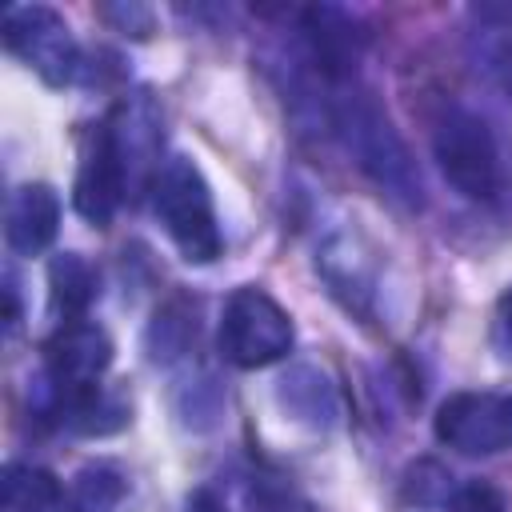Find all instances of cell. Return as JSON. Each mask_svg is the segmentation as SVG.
Wrapping results in <instances>:
<instances>
[{
  "instance_id": "cell-17",
  "label": "cell",
  "mask_w": 512,
  "mask_h": 512,
  "mask_svg": "<svg viewBox=\"0 0 512 512\" xmlns=\"http://www.w3.org/2000/svg\"><path fill=\"white\" fill-rule=\"evenodd\" d=\"M192 336H196V324L188 320V312H180V304H168L156 312V320L148 328V356L156 364H168L172 356H180L188 348Z\"/></svg>"
},
{
  "instance_id": "cell-18",
  "label": "cell",
  "mask_w": 512,
  "mask_h": 512,
  "mask_svg": "<svg viewBox=\"0 0 512 512\" xmlns=\"http://www.w3.org/2000/svg\"><path fill=\"white\" fill-rule=\"evenodd\" d=\"M448 512H508L504 492L488 480H468L448 496Z\"/></svg>"
},
{
  "instance_id": "cell-10",
  "label": "cell",
  "mask_w": 512,
  "mask_h": 512,
  "mask_svg": "<svg viewBox=\"0 0 512 512\" xmlns=\"http://www.w3.org/2000/svg\"><path fill=\"white\" fill-rule=\"evenodd\" d=\"M472 72L512 100V4H472L464 24Z\"/></svg>"
},
{
  "instance_id": "cell-12",
  "label": "cell",
  "mask_w": 512,
  "mask_h": 512,
  "mask_svg": "<svg viewBox=\"0 0 512 512\" xmlns=\"http://www.w3.org/2000/svg\"><path fill=\"white\" fill-rule=\"evenodd\" d=\"M276 392H280V404L288 408V416H296L308 428H332L336 416H340V400H336L332 380L320 368H312V364L292 368L280 380Z\"/></svg>"
},
{
  "instance_id": "cell-13",
  "label": "cell",
  "mask_w": 512,
  "mask_h": 512,
  "mask_svg": "<svg viewBox=\"0 0 512 512\" xmlns=\"http://www.w3.org/2000/svg\"><path fill=\"white\" fill-rule=\"evenodd\" d=\"M48 288H52V308L68 320H84V312L92 308V300L100 296V280L96 268L76 256V252H60L48 264Z\"/></svg>"
},
{
  "instance_id": "cell-14",
  "label": "cell",
  "mask_w": 512,
  "mask_h": 512,
  "mask_svg": "<svg viewBox=\"0 0 512 512\" xmlns=\"http://www.w3.org/2000/svg\"><path fill=\"white\" fill-rule=\"evenodd\" d=\"M64 492L60 480L32 464H8L4 468V512H60Z\"/></svg>"
},
{
  "instance_id": "cell-9",
  "label": "cell",
  "mask_w": 512,
  "mask_h": 512,
  "mask_svg": "<svg viewBox=\"0 0 512 512\" xmlns=\"http://www.w3.org/2000/svg\"><path fill=\"white\" fill-rule=\"evenodd\" d=\"M296 16H300L304 56L316 68V76L328 84H348L356 76L360 52H364V32L356 28V20L332 4L300 8Z\"/></svg>"
},
{
  "instance_id": "cell-2",
  "label": "cell",
  "mask_w": 512,
  "mask_h": 512,
  "mask_svg": "<svg viewBox=\"0 0 512 512\" xmlns=\"http://www.w3.org/2000/svg\"><path fill=\"white\" fill-rule=\"evenodd\" d=\"M152 208L188 264H212L224 248L204 172L188 156H168L152 180Z\"/></svg>"
},
{
  "instance_id": "cell-19",
  "label": "cell",
  "mask_w": 512,
  "mask_h": 512,
  "mask_svg": "<svg viewBox=\"0 0 512 512\" xmlns=\"http://www.w3.org/2000/svg\"><path fill=\"white\" fill-rule=\"evenodd\" d=\"M492 348L504 360H512V288H504L500 300H496V312H492Z\"/></svg>"
},
{
  "instance_id": "cell-11",
  "label": "cell",
  "mask_w": 512,
  "mask_h": 512,
  "mask_svg": "<svg viewBox=\"0 0 512 512\" xmlns=\"http://www.w3.org/2000/svg\"><path fill=\"white\" fill-rule=\"evenodd\" d=\"M56 232H60V196L48 184H20L8 200V224H4L12 252L36 256L56 240Z\"/></svg>"
},
{
  "instance_id": "cell-4",
  "label": "cell",
  "mask_w": 512,
  "mask_h": 512,
  "mask_svg": "<svg viewBox=\"0 0 512 512\" xmlns=\"http://www.w3.org/2000/svg\"><path fill=\"white\" fill-rule=\"evenodd\" d=\"M112 364V340L104 328L88 320H68L56 328V336L44 344V376H40V412L60 416L72 400L100 388L104 368Z\"/></svg>"
},
{
  "instance_id": "cell-16",
  "label": "cell",
  "mask_w": 512,
  "mask_h": 512,
  "mask_svg": "<svg viewBox=\"0 0 512 512\" xmlns=\"http://www.w3.org/2000/svg\"><path fill=\"white\" fill-rule=\"evenodd\" d=\"M120 500H124V476L108 464H96V468H84L76 476L72 496H68V512H112Z\"/></svg>"
},
{
  "instance_id": "cell-3",
  "label": "cell",
  "mask_w": 512,
  "mask_h": 512,
  "mask_svg": "<svg viewBox=\"0 0 512 512\" xmlns=\"http://www.w3.org/2000/svg\"><path fill=\"white\" fill-rule=\"evenodd\" d=\"M432 156L440 176L464 196V200H496L504 184L500 148L488 128V120L472 108H444L432 124Z\"/></svg>"
},
{
  "instance_id": "cell-15",
  "label": "cell",
  "mask_w": 512,
  "mask_h": 512,
  "mask_svg": "<svg viewBox=\"0 0 512 512\" xmlns=\"http://www.w3.org/2000/svg\"><path fill=\"white\" fill-rule=\"evenodd\" d=\"M316 268L324 272V280L332 284V292L344 296L348 308H364V296L372 292V276H368V268L360 264V252L352 248V240H332V244H324Z\"/></svg>"
},
{
  "instance_id": "cell-6",
  "label": "cell",
  "mask_w": 512,
  "mask_h": 512,
  "mask_svg": "<svg viewBox=\"0 0 512 512\" xmlns=\"http://www.w3.org/2000/svg\"><path fill=\"white\" fill-rule=\"evenodd\" d=\"M4 44L12 56H20L44 84L64 88L80 76V44L64 16L48 4H16L4 12Z\"/></svg>"
},
{
  "instance_id": "cell-8",
  "label": "cell",
  "mask_w": 512,
  "mask_h": 512,
  "mask_svg": "<svg viewBox=\"0 0 512 512\" xmlns=\"http://www.w3.org/2000/svg\"><path fill=\"white\" fill-rule=\"evenodd\" d=\"M128 164H124V148L116 140V128L112 120L108 124H96L84 140V152H80V168H76V188H72V204L76 212L104 228L120 200H124V188H128Z\"/></svg>"
},
{
  "instance_id": "cell-5",
  "label": "cell",
  "mask_w": 512,
  "mask_h": 512,
  "mask_svg": "<svg viewBox=\"0 0 512 512\" xmlns=\"http://www.w3.org/2000/svg\"><path fill=\"white\" fill-rule=\"evenodd\" d=\"M296 328L292 316L256 284H244L228 296L220 316V352L236 368H268L292 352Z\"/></svg>"
},
{
  "instance_id": "cell-1",
  "label": "cell",
  "mask_w": 512,
  "mask_h": 512,
  "mask_svg": "<svg viewBox=\"0 0 512 512\" xmlns=\"http://www.w3.org/2000/svg\"><path fill=\"white\" fill-rule=\"evenodd\" d=\"M332 128H336L340 144L348 148V156L356 160V168L380 192H388L404 208H420L424 204L420 168H416L404 136L396 132V124L388 120V112L372 96H364V92L340 96L332 104Z\"/></svg>"
},
{
  "instance_id": "cell-7",
  "label": "cell",
  "mask_w": 512,
  "mask_h": 512,
  "mask_svg": "<svg viewBox=\"0 0 512 512\" xmlns=\"http://www.w3.org/2000/svg\"><path fill=\"white\" fill-rule=\"evenodd\" d=\"M432 432L460 456H496L512 448V392H452L432 416Z\"/></svg>"
}]
</instances>
